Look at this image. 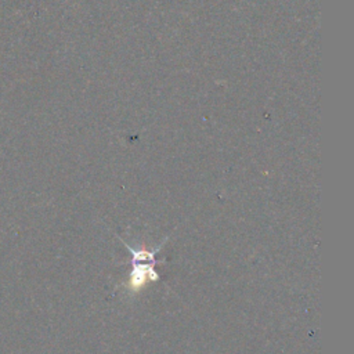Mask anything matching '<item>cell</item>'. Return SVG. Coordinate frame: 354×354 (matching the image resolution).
<instances>
[{"label": "cell", "instance_id": "cell-1", "mask_svg": "<svg viewBox=\"0 0 354 354\" xmlns=\"http://www.w3.org/2000/svg\"><path fill=\"white\" fill-rule=\"evenodd\" d=\"M129 252L131 253V263L133 268L129 277L127 286L131 292L140 290L142 286H145L149 282H153L158 279V274L155 271V253L156 250H147V249H131L129 248Z\"/></svg>", "mask_w": 354, "mask_h": 354}]
</instances>
